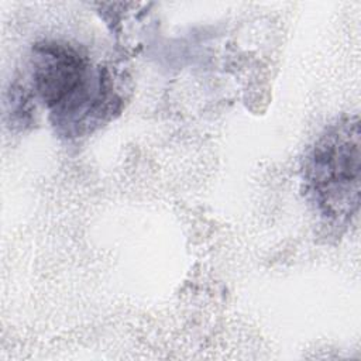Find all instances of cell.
<instances>
[{"mask_svg":"<svg viewBox=\"0 0 361 361\" xmlns=\"http://www.w3.org/2000/svg\"><path fill=\"white\" fill-rule=\"evenodd\" d=\"M34 87L54 114L65 117L90 107L94 94L90 90L87 61L72 47L47 42L34 48Z\"/></svg>","mask_w":361,"mask_h":361,"instance_id":"2","label":"cell"},{"mask_svg":"<svg viewBox=\"0 0 361 361\" xmlns=\"http://www.w3.org/2000/svg\"><path fill=\"white\" fill-rule=\"evenodd\" d=\"M360 123L350 116L330 126L305 164V180L320 214L336 224L351 223L360 209Z\"/></svg>","mask_w":361,"mask_h":361,"instance_id":"1","label":"cell"}]
</instances>
